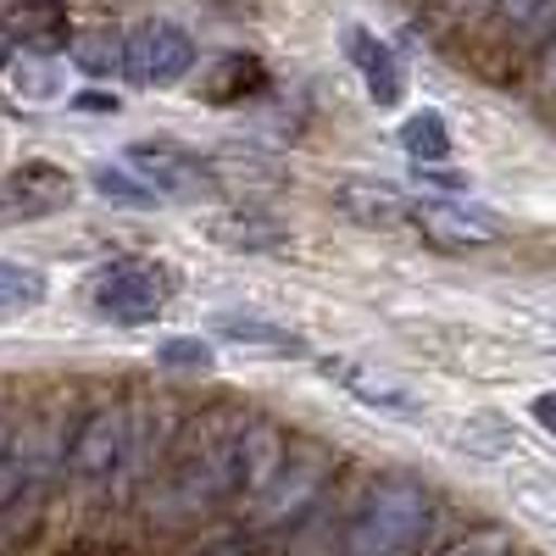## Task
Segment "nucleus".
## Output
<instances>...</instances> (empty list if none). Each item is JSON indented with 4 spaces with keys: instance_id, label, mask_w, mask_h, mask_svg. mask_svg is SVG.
Wrapping results in <instances>:
<instances>
[{
    "instance_id": "obj_3",
    "label": "nucleus",
    "mask_w": 556,
    "mask_h": 556,
    "mask_svg": "<svg viewBox=\"0 0 556 556\" xmlns=\"http://www.w3.org/2000/svg\"><path fill=\"white\" fill-rule=\"evenodd\" d=\"M173 301V273L151 256H123L106 262L84 278V306L117 323V329H139V323H156Z\"/></svg>"
},
{
    "instance_id": "obj_16",
    "label": "nucleus",
    "mask_w": 556,
    "mask_h": 556,
    "mask_svg": "<svg viewBox=\"0 0 556 556\" xmlns=\"http://www.w3.org/2000/svg\"><path fill=\"white\" fill-rule=\"evenodd\" d=\"M317 484H323V456H317L312 445L290 451V456H285V468H278V479H273V490L262 495L267 518H285V513H295V506H301Z\"/></svg>"
},
{
    "instance_id": "obj_26",
    "label": "nucleus",
    "mask_w": 556,
    "mask_h": 556,
    "mask_svg": "<svg viewBox=\"0 0 556 556\" xmlns=\"http://www.w3.org/2000/svg\"><path fill=\"white\" fill-rule=\"evenodd\" d=\"M0 62H7V51H0Z\"/></svg>"
},
{
    "instance_id": "obj_2",
    "label": "nucleus",
    "mask_w": 556,
    "mask_h": 556,
    "mask_svg": "<svg viewBox=\"0 0 556 556\" xmlns=\"http://www.w3.org/2000/svg\"><path fill=\"white\" fill-rule=\"evenodd\" d=\"M429 518H434L429 490L406 473H384L362 490L340 540V556H412L417 540L429 534Z\"/></svg>"
},
{
    "instance_id": "obj_14",
    "label": "nucleus",
    "mask_w": 556,
    "mask_h": 556,
    "mask_svg": "<svg viewBox=\"0 0 556 556\" xmlns=\"http://www.w3.org/2000/svg\"><path fill=\"white\" fill-rule=\"evenodd\" d=\"M206 334L228 340V345H251V351H278V356H306V340L285 323H267V317H251V312H212Z\"/></svg>"
},
{
    "instance_id": "obj_11",
    "label": "nucleus",
    "mask_w": 556,
    "mask_h": 556,
    "mask_svg": "<svg viewBox=\"0 0 556 556\" xmlns=\"http://www.w3.org/2000/svg\"><path fill=\"white\" fill-rule=\"evenodd\" d=\"M323 374H329L345 395H356V401H367V406H379V412H417V395L395 379V374H384V367H367V362H345V356H329L323 362Z\"/></svg>"
},
{
    "instance_id": "obj_24",
    "label": "nucleus",
    "mask_w": 556,
    "mask_h": 556,
    "mask_svg": "<svg viewBox=\"0 0 556 556\" xmlns=\"http://www.w3.org/2000/svg\"><path fill=\"white\" fill-rule=\"evenodd\" d=\"M73 106H78V112H112L117 101H112V96H78Z\"/></svg>"
},
{
    "instance_id": "obj_21",
    "label": "nucleus",
    "mask_w": 556,
    "mask_h": 556,
    "mask_svg": "<svg viewBox=\"0 0 556 556\" xmlns=\"http://www.w3.org/2000/svg\"><path fill=\"white\" fill-rule=\"evenodd\" d=\"M513 551V540H506V529H473L468 540H456L451 551H440V556H506Z\"/></svg>"
},
{
    "instance_id": "obj_7",
    "label": "nucleus",
    "mask_w": 556,
    "mask_h": 556,
    "mask_svg": "<svg viewBox=\"0 0 556 556\" xmlns=\"http://www.w3.org/2000/svg\"><path fill=\"white\" fill-rule=\"evenodd\" d=\"M412 223L440 251H473L501 240V217L484 212L479 201H412Z\"/></svg>"
},
{
    "instance_id": "obj_5",
    "label": "nucleus",
    "mask_w": 556,
    "mask_h": 556,
    "mask_svg": "<svg viewBox=\"0 0 556 556\" xmlns=\"http://www.w3.org/2000/svg\"><path fill=\"white\" fill-rule=\"evenodd\" d=\"M190 67H195V39L184 34L178 23H167V17L139 23V28L123 39V73H128L134 84H146V89H167V84H178Z\"/></svg>"
},
{
    "instance_id": "obj_20",
    "label": "nucleus",
    "mask_w": 556,
    "mask_h": 556,
    "mask_svg": "<svg viewBox=\"0 0 556 556\" xmlns=\"http://www.w3.org/2000/svg\"><path fill=\"white\" fill-rule=\"evenodd\" d=\"M73 62H78L84 73H112V67H123V45H117L112 34L78 39V45H73Z\"/></svg>"
},
{
    "instance_id": "obj_17",
    "label": "nucleus",
    "mask_w": 556,
    "mask_h": 556,
    "mask_svg": "<svg viewBox=\"0 0 556 556\" xmlns=\"http://www.w3.org/2000/svg\"><path fill=\"white\" fill-rule=\"evenodd\" d=\"M401 151H406L412 162H424V167L445 162V156H451V128H445V117H440V112H412V117L401 123Z\"/></svg>"
},
{
    "instance_id": "obj_6",
    "label": "nucleus",
    "mask_w": 556,
    "mask_h": 556,
    "mask_svg": "<svg viewBox=\"0 0 556 556\" xmlns=\"http://www.w3.org/2000/svg\"><path fill=\"white\" fill-rule=\"evenodd\" d=\"M123 162L146 178L162 201H201V195H212V167L195 151L167 146V139H139V146H128Z\"/></svg>"
},
{
    "instance_id": "obj_4",
    "label": "nucleus",
    "mask_w": 556,
    "mask_h": 556,
    "mask_svg": "<svg viewBox=\"0 0 556 556\" xmlns=\"http://www.w3.org/2000/svg\"><path fill=\"white\" fill-rule=\"evenodd\" d=\"M128 462H134V406L101 401L96 412H84V424L73 429L67 445V473L89 490H106L128 473Z\"/></svg>"
},
{
    "instance_id": "obj_25",
    "label": "nucleus",
    "mask_w": 556,
    "mask_h": 556,
    "mask_svg": "<svg viewBox=\"0 0 556 556\" xmlns=\"http://www.w3.org/2000/svg\"><path fill=\"white\" fill-rule=\"evenodd\" d=\"M7 451H12V424H7V412H0V468H7Z\"/></svg>"
},
{
    "instance_id": "obj_1",
    "label": "nucleus",
    "mask_w": 556,
    "mask_h": 556,
    "mask_svg": "<svg viewBox=\"0 0 556 556\" xmlns=\"http://www.w3.org/2000/svg\"><path fill=\"white\" fill-rule=\"evenodd\" d=\"M235 440H240V417L228 406H206L184 424L173 445V468H167V506H217L223 495H235Z\"/></svg>"
},
{
    "instance_id": "obj_9",
    "label": "nucleus",
    "mask_w": 556,
    "mask_h": 556,
    "mask_svg": "<svg viewBox=\"0 0 556 556\" xmlns=\"http://www.w3.org/2000/svg\"><path fill=\"white\" fill-rule=\"evenodd\" d=\"M62 206H73V178L51 162H23L7 184H0V217L28 223V217H51Z\"/></svg>"
},
{
    "instance_id": "obj_18",
    "label": "nucleus",
    "mask_w": 556,
    "mask_h": 556,
    "mask_svg": "<svg viewBox=\"0 0 556 556\" xmlns=\"http://www.w3.org/2000/svg\"><path fill=\"white\" fill-rule=\"evenodd\" d=\"M96 190H101L112 206H123V212H156V206H162V195H156L134 167H101V173H96Z\"/></svg>"
},
{
    "instance_id": "obj_22",
    "label": "nucleus",
    "mask_w": 556,
    "mask_h": 556,
    "mask_svg": "<svg viewBox=\"0 0 556 556\" xmlns=\"http://www.w3.org/2000/svg\"><path fill=\"white\" fill-rule=\"evenodd\" d=\"M162 367H195V374H206L212 351H206L201 340H167V345H162Z\"/></svg>"
},
{
    "instance_id": "obj_10",
    "label": "nucleus",
    "mask_w": 556,
    "mask_h": 556,
    "mask_svg": "<svg viewBox=\"0 0 556 556\" xmlns=\"http://www.w3.org/2000/svg\"><path fill=\"white\" fill-rule=\"evenodd\" d=\"M340 45H345V56H351V67L362 73V84H367V96H374V106H401V96H406V73H401V62H395V51L379 39V34H367V28H345L340 34Z\"/></svg>"
},
{
    "instance_id": "obj_8",
    "label": "nucleus",
    "mask_w": 556,
    "mask_h": 556,
    "mask_svg": "<svg viewBox=\"0 0 556 556\" xmlns=\"http://www.w3.org/2000/svg\"><path fill=\"white\" fill-rule=\"evenodd\" d=\"M290 456V440L278 424H267V417H251V424H240V440H235V495L240 501H262L278 479V468H285Z\"/></svg>"
},
{
    "instance_id": "obj_23",
    "label": "nucleus",
    "mask_w": 556,
    "mask_h": 556,
    "mask_svg": "<svg viewBox=\"0 0 556 556\" xmlns=\"http://www.w3.org/2000/svg\"><path fill=\"white\" fill-rule=\"evenodd\" d=\"M529 412H534V424H540L545 434H556V390L534 395V406H529Z\"/></svg>"
},
{
    "instance_id": "obj_13",
    "label": "nucleus",
    "mask_w": 556,
    "mask_h": 556,
    "mask_svg": "<svg viewBox=\"0 0 556 556\" xmlns=\"http://www.w3.org/2000/svg\"><path fill=\"white\" fill-rule=\"evenodd\" d=\"M0 28H7L12 45H23L34 56H51L67 45V12L56 0H17V7L0 12Z\"/></svg>"
},
{
    "instance_id": "obj_19",
    "label": "nucleus",
    "mask_w": 556,
    "mask_h": 556,
    "mask_svg": "<svg viewBox=\"0 0 556 556\" xmlns=\"http://www.w3.org/2000/svg\"><path fill=\"white\" fill-rule=\"evenodd\" d=\"M45 301V278L23 262H0V317H17Z\"/></svg>"
},
{
    "instance_id": "obj_15",
    "label": "nucleus",
    "mask_w": 556,
    "mask_h": 556,
    "mask_svg": "<svg viewBox=\"0 0 556 556\" xmlns=\"http://www.w3.org/2000/svg\"><path fill=\"white\" fill-rule=\"evenodd\" d=\"M206 235H212L217 245H228V251H251V256L278 251V245L290 240L285 223H278L273 212H256V206H240V212H228V217H212Z\"/></svg>"
},
{
    "instance_id": "obj_12",
    "label": "nucleus",
    "mask_w": 556,
    "mask_h": 556,
    "mask_svg": "<svg viewBox=\"0 0 556 556\" xmlns=\"http://www.w3.org/2000/svg\"><path fill=\"white\" fill-rule=\"evenodd\" d=\"M334 206H340V217H351L362 228H401V223H412V201L395 190V184H379V178L340 184Z\"/></svg>"
}]
</instances>
